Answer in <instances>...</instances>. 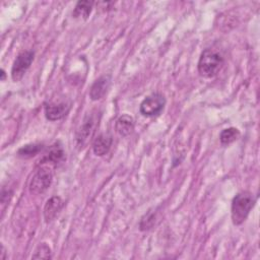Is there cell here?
Listing matches in <instances>:
<instances>
[{"instance_id":"obj_12","label":"cell","mask_w":260,"mask_h":260,"mask_svg":"<svg viewBox=\"0 0 260 260\" xmlns=\"http://www.w3.org/2000/svg\"><path fill=\"white\" fill-rule=\"evenodd\" d=\"M134 119L130 115L123 114L118 117L115 123V129L121 136H128L134 129Z\"/></svg>"},{"instance_id":"obj_3","label":"cell","mask_w":260,"mask_h":260,"mask_svg":"<svg viewBox=\"0 0 260 260\" xmlns=\"http://www.w3.org/2000/svg\"><path fill=\"white\" fill-rule=\"evenodd\" d=\"M53 181V171L50 165L40 164L35 170L28 184V190L31 194L39 195L46 192Z\"/></svg>"},{"instance_id":"obj_5","label":"cell","mask_w":260,"mask_h":260,"mask_svg":"<svg viewBox=\"0 0 260 260\" xmlns=\"http://www.w3.org/2000/svg\"><path fill=\"white\" fill-rule=\"evenodd\" d=\"M166 106V98L159 92H153L147 95L140 104L139 112L144 117L158 116Z\"/></svg>"},{"instance_id":"obj_9","label":"cell","mask_w":260,"mask_h":260,"mask_svg":"<svg viewBox=\"0 0 260 260\" xmlns=\"http://www.w3.org/2000/svg\"><path fill=\"white\" fill-rule=\"evenodd\" d=\"M64 206V201L59 196H53L47 200L44 206V218L46 222H51L55 219L58 213L62 210Z\"/></svg>"},{"instance_id":"obj_2","label":"cell","mask_w":260,"mask_h":260,"mask_svg":"<svg viewBox=\"0 0 260 260\" xmlns=\"http://www.w3.org/2000/svg\"><path fill=\"white\" fill-rule=\"evenodd\" d=\"M223 64V57L218 52L213 49H205L198 60V73L204 78H212L221 70Z\"/></svg>"},{"instance_id":"obj_14","label":"cell","mask_w":260,"mask_h":260,"mask_svg":"<svg viewBox=\"0 0 260 260\" xmlns=\"http://www.w3.org/2000/svg\"><path fill=\"white\" fill-rule=\"evenodd\" d=\"M43 148V145L41 143H29L21 146L17 150V155L21 158H30L35 155H37Z\"/></svg>"},{"instance_id":"obj_15","label":"cell","mask_w":260,"mask_h":260,"mask_svg":"<svg viewBox=\"0 0 260 260\" xmlns=\"http://www.w3.org/2000/svg\"><path fill=\"white\" fill-rule=\"evenodd\" d=\"M239 137H240V131L235 127L225 128L219 134V140L223 145H229L233 143Z\"/></svg>"},{"instance_id":"obj_18","label":"cell","mask_w":260,"mask_h":260,"mask_svg":"<svg viewBox=\"0 0 260 260\" xmlns=\"http://www.w3.org/2000/svg\"><path fill=\"white\" fill-rule=\"evenodd\" d=\"M4 254H5V248H4L3 245H1V255H0V259H5V258H6V257L4 256Z\"/></svg>"},{"instance_id":"obj_7","label":"cell","mask_w":260,"mask_h":260,"mask_svg":"<svg viewBox=\"0 0 260 260\" xmlns=\"http://www.w3.org/2000/svg\"><path fill=\"white\" fill-rule=\"evenodd\" d=\"M69 110L70 104L66 102H52L45 106V116L49 121H58L65 117Z\"/></svg>"},{"instance_id":"obj_10","label":"cell","mask_w":260,"mask_h":260,"mask_svg":"<svg viewBox=\"0 0 260 260\" xmlns=\"http://www.w3.org/2000/svg\"><path fill=\"white\" fill-rule=\"evenodd\" d=\"M65 160V151L59 142L54 143L48 150L47 154L42 158L40 164L57 166Z\"/></svg>"},{"instance_id":"obj_17","label":"cell","mask_w":260,"mask_h":260,"mask_svg":"<svg viewBox=\"0 0 260 260\" xmlns=\"http://www.w3.org/2000/svg\"><path fill=\"white\" fill-rule=\"evenodd\" d=\"M155 211H148L147 213H145L139 222V229L141 231L150 230L155 222Z\"/></svg>"},{"instance_id":"obj_13","label":"cell","mask_w":260,"mask_h":260,"mask_svg":"<svg viewBox=\"0 0 260 260\" xmlns=\"http://www.w3.org/2000/svg\"><path fill=\"white\" fill-rule=\"evenodd\" d=\"M93 2L92 1H78L72 11V16L74 18L87 19L92 11Z\"/></svg>"},{"instance_id":"obj_11","label":"cell","mask_w":260,"mask_h":260,"mask_svg":"<svg viewBox=\"0 0 260 260\" xmlns=\"http://www.w3.org/2000/svg\"><path fill=\"white\" fill-rule=\"evenodd\" d=\"M112 143V136L106 133H102L94 138L92 142V151L96 156H103L109 152Z\"/></svg>"},{"instance_id":"obj_19","label":"cell","mask_w":260,"mask_h":260,"mask_svg":"<svg viewBox=\"0 0 260 260\" xmlns=\"http://www.w3.org/2000/svg\"><path fill=\"white\" fill-rule=\"evenodd\" d=\"M5 79V71L3 69H1V80Z\"/></svg>"},{"instance_id":"obj_4","label":"cell","mask_w":260,"mask_h":260,"mask_svg":"<svg viewBox=\"0 0 260 260\" xmlns=\"http://www.w3.org/2000/svg\"><path fill=\"white\" fill-rule=\"evenodd\" d=\"M99 125V117L95 113L86 114L75 132V144L78 149H83L91 139Z\"/></svg>"},{"instance_id":"obj_1","label":"cell","mask_w":260,"mask_h":260,"mask_svg":"<svg viewBox=\"0 0 260 260\" xmlns=\"http://www.w3.org/2000/svg\"><path fill=\"white\" fill-rule=\"evenodd\" d=\"M256 202V198L250 191H240L232 200L231 216L235 225L242 224L248 217Z\"/></svg>"},{"instance_id":"obj_6","label":"cell","mask_w":260,"mask_h":260,"mask_svg":"<svg viewBox=\"0 0 260 260\" xmlns=\"http://www.w3.org/2000/svg\"><path fill=\"white\" fill-rule=\"evenodd\" d=\"M34 59L35 53L32 51H23L16 56L11 67V78L13 81L17 82L24 76Z\"/></svg>"},{"instance_id":"obj_8","label":"cell","mask_w":260,"mask_h":260,"mask_svg":"<svg viewBox=\"0 0 260 260\" xmlns=\"http://www.w3.org/2000/svg\"><path fill=\"white\" fill-rule=\"evenodd\" d=\"M111 85V75H102L93 81L89 88V98L91 101H99L105 96Z\"/></svg>"},{"instance_id":"obj_16","label":"cell","mask_w":260,"mask_h":260,"mask_svg":"<svg viewBox=\"0 0 260 260\" xmlns=\"http://www.w3.org/2000/svg\"><path fill=\"white\" fill-rule=\"evenodd\" d=\"M32 259H51L52 251L51 248L46 243H40L36 248L34 254L31 255Z\"/></svg>"}]
</instances>
